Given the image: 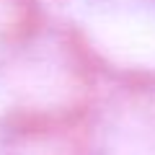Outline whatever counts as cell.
Listing matches in <instances>:
<instances>
[{
	"mask_svg": "<svg viewBox=\"0 0 155 155\" xmlns=\"http://www.w3.org/2000/svg\"><path fill=\"white\" fill-rule=\"evenodd\" d=\"M78 18L106 57L119 65L155 70L153 0H80Z\"/></svg>",
	"mask_w": 155,
	"mask_h": 155,
	"instance_id": "1",
	"label": "cell"
},
{
	"mask_svg": "<svg viewBox=\"0 0 155 155\" xmlns=\"http://www.w3.org/2000/svg\"><path fill=\"white\" fill-rule=\"evenodd\" d=\"M5 106H8V88L0 83V111L5 109Z\"/></svg>",
	"mask_w": 155,
	"mask_h": 155,
	"instance_id": "2",
	"label": "cell"
},
{
	"mask_svg": "<svg viewBox=\"0 0 155 155\" xmlns=\"http://www.w3.org/2000/svg\"><path fill=\"white\" fill-rule=\"evenodd\" d=\"M0 21H3V5H0Z\"/></svg>",
	"mask_w": 155,
	"mask_h": 155,
	"instance_id": "3",
	"label": "cell"
}]
</instances>
